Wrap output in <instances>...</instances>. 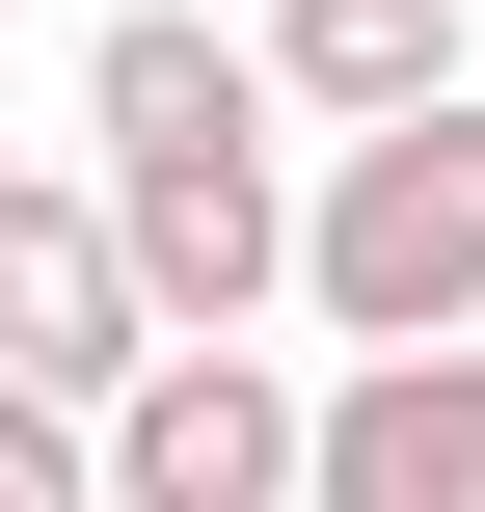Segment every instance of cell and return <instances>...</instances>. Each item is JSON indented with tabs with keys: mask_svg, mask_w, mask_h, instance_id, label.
I'll return each mask as SVG.
<instances>
[{
	"mask_svg": "<svg viewBox=\"0 0 485 512\" xmlns=\"http://www.w3.org/2000/svg\"><path fill=\"white\" fill-rule=\"evenodd\" d=\"M108 512H297V378L243 324H162L108 378Z\"/></svg>",
	"mask_w": 485,
	"mask_h": 512,
	"instance_id": "3",
	"label": "cell"
},
{
	"mask_svg": "<svg viewBox=\"0 0 485 512\" xmlns=\"http://www.w3.org/2000/svg\"><path fill=\"white\" fill-rule=\"evenodd\" d=\"M297 512H485V324H405L297 405Z\"/></svg>",
	"mask_w": 485,
	"mask_h": 512,
	"instance_id": "4",
	"label": "cell"
},
{
	"mask_svg": "<svg viewBox=\"0 0 485 512\" xmlns=\"http://www.w3.org/2000/svg\"><path fill=\"white\" fill-rule=\"evenodd\" d=\"M243 108H270V54H243L216 0H135V27L81 54V135H243Z\"/></svg>",
	"mask_w": 485,
	"mask_h": 512,
	"instance_id": "7",
	"label": "cell"
},
{
	"mask_svg": "<svg viewBox=\"0 0 485 512\" xmlns=\"http://www.w3.org/2000/svg\"><path fill=\"white\" fill-rule=\"evenodd\" d=\"M0 27H27V0H0Z\"/></svg>",
	"mask_w": 485,
	"mask_h": 512,
	"instance_id": "9",
	"label": "cell"
},
{
	"mask_svg": "<svg viewBox=\"0 0 485 512\" xmlns=\"http://www.w3.org/2000/svg\"><path fill=\"white\" fill-rule=\"evenodd\" d=\"M297 324H324V351L485 324V81L351 108V135H324V189H297Z\"/></svg>",
	"mask_w": 485,
	"mask_h": 512,
	"instance_id": "1",
	"label": "cell"
},
{
	"mask_svg": "<svg viewBox=\"0 0 485 512\" xmlns=\"http://www.w3.org/2000/svg\"><path fill=\"white\" fill-rule=\"evenodd\" d=\"M243 54H270V108L351 135V108H432V81H459V0H270Z\"/></svg>",
	"mask_w": 485,
	"mask_h": 512,
	"instance_id": "6",
	"label": "cell"
},
{
	"mask_svg": "<svg viewBox=\"0 0 485 512\" xmlns=\"http://www.w3.org/2000/svg\"><path fill=\"white\" fill-rule=\"evenodd\" d=\"M108 243L162 324H270L297 297V189H270V108L243 135H108Z\"/></svg>",
	"mask_w": 485,
	"mask_h": 512,
	"instance_id": "2",
	"label": "cell"
},
{
	"mask_svg": "<svg viewBox=\"0 0 485 512\" xmlns=\"http://www.w3.org/2000/svg\"><path fill=\"white\" fill-rule=\"evenodd\" d=\"M0 512H108V405H54V378H0Z\"/></svg>",
	"mask_w": 485,
	"mask_h": 512,
	"instance_id": "8",
	"label": "cell"
},
{
	"mask_svg": "<svg viewBox=\"0 0 485 512\" xmlns=\"http://www.w3.org/2000/svg\"><path fill=\"white\" fill-rule=\"evenodd\" d=\"M162 351V297H135V243H108V189H0V378H54V405H108Z\"/></svg>",
	"mask_w": 485,
	"mask_h": 512,
	"instance_id": "5",
	"label": "cell"
}]
</instances>
